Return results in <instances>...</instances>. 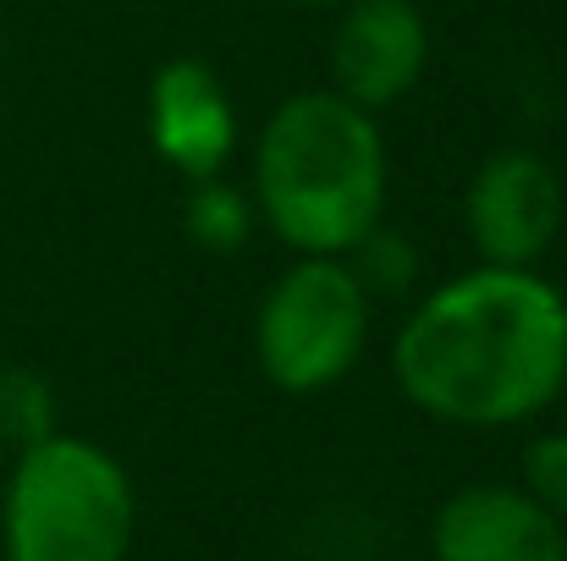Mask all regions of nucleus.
Masks as SVG:
<instances>
[{"instance_id":"4","label":"nucleus","mask_w":567,"mask_h":561,"mask_svg":"<svg viewBox=\"0 0 567 561\" xmlns=\"http://www.w3.org/2000/svg\"><path fill=\"white\" fill-rule=\"evenodd\" d=\"M375 298L348 259L298 253L254 309V364L281 396H320L364 364Z\"/></svg>"},{"instance_id":"5","label":"nucleus","mask_w":567,"mask_h":561,"mask_svg":"<svg viewBox=\"0 0 567 561\" xmlns=\"http://www.w3.org/2000/svg\"><path fill=\"white\" fill-rule=\"evenodd\" d=\"M567 220L563 172L535 149H496L463 187V237L480 264L540 270Z\"/></svg>"},{"instance_id":"2","label":"nucleus","mask_w":567,"mask_h":561,"mask_svg":"<svg viewBox=\"0 0 567 561\" xmlns=\"http://www.w3.org/2000/svg\"><path fill=\"white\" fill-rule=\"evenodd\" d=\"M248 198L265 231L298 253L342 259L391 204V155L380 116L337 89L287 94L254 133Z\"/></svg>"},{"instance_id":"3","label":"nucleus","mask_w":567,"mask_h":561,"mask_svg":"<svg viewBox=\"0 0 567 561\" xmlns=\"http://www.w3.org/2000/svg\"><path fill=\"white\" fill-rule=\"evenodd\" d=\"M133 534L138 490L116 451L66 429L11 451L0 561H127Z\"/></svg>"},{"instance_id":"1","label":"nucleus","mask_w":567,"mask_h":561,"mask_svg":"<svg viewBox=\"0 0 567 561\" xmlns=\"http://www.w3.org/2000/svg\"><path fill=\"white\" fill-rule=\"evenodd\" d=\"M391 380L435 424L518 429L567 391V298L540 270L474 264L408 303Z\"/></svg>"},{"instance_id":"11","label":"nucleus","mask_w":567,"mask_h":561,"mask_svg":"<svg viewBox=\"0 0 567 561\" xmlns=\"http://www.w3.org/2000/svg\"><path fill=\"white\" fill-rule=\"evenodd\" d=\"M55 391L39 370H22V364H6L0 370V446L22 451L44 435H55Z\"/></svg>"},{"instance_id":"10","label":"nucleus","mask_w":567,"mask_h":561,"mask_svg":"<svg viewBox=\"0 0 567 561\" xmlns=\"http://www.w3.org/2000/svg\"><path fill=\"white\" fill-rule=\"evenodd\" d=\"M348 270L359 276V287L380 303H413L419 298V270H424V259H419V248H413V237H402L396 226H385L380 220L370 237H359L348 253Z\"/></svg>"},{"instance_id":"12","label":"nucleus","mask_w":567,"mask_h":561,"mask_svg":"<svg viewBox=\"0 0 567 561\" xmlns=\"http://www.w3.org/2000/svg\"><path fill=\"white\" fill-rule=\"evenodd\" d=\"M518 490L567 523V429L529 435V446L518 457Z\"/></svg>"},{"instance_id":"7","label":"nucleus","mask_w":567,"mask_h":561,"mask_svg":"<svg viewBox=\"0 0 567 561\" xmlns=\"http://www.w3.org/2000/svg\"><path fill=\"white\" fill-rule=\"evenodd\" d=\"M326 61H331L326 89H337L359 111L380 116V111L402 105L430 72V22H424L419 0H353V6H342Z\"/></svg>"},{"instance_id":"9","label":"nucleus","mask_w":567,"mask_h":561,"mask_svg":"<svg viewBox=\"0 0 567 561\" xmlns=\"http://www.w3.org/2000/svg\"><path fill=\"white\" fill-rule=\"evenodd\" d=\"M259 215H254V198L226 177H209V183H188L183 198V231H188L193 248L204 253H237L248 237H254Z\"/></svg>"},{"instance_id":"8","label":"nucleus","mask_w":567,"mask_h":561,"mask_svg":"<svg viewBox=\"0 0 567 561\" xmlns=\"http://www.w3.org/2000/svg\"><path fill=\"white\" fill-rule=\"evenodd\" d=\"M435 561H567V523L518 485H457L430 518Z\"/></svg>"},{"instance_id":"6","label":"nucleus","mask_w":567,"mask_h":561,"mask_svg":"<svg viewBox=\"0 0 567 561\" xmlns=\"http://www.w3.org/2000/svg\"><path fill=\"white\" fill-rule=\"evenodd\" d=\"M144 133H150V149L161 155V166L172 177L209 183V177H226V166L237 160L243 116H237L226 77L209 61L177 55L150 77Z\"/></svg>"},{"instance_id":"13","label":"nucleus","mask_w":567,"mask_h":561,"mask_svg":"<svg viewBox=\"0 0 567 561\" xmlns=\"http://www.w3.org/2000/svg\"><path fill=\"white\" fill-rule=\"evenodd\" d=\"M276 6H298V11H342L353 0H276Z\"/></svg>"}]
</instances>
